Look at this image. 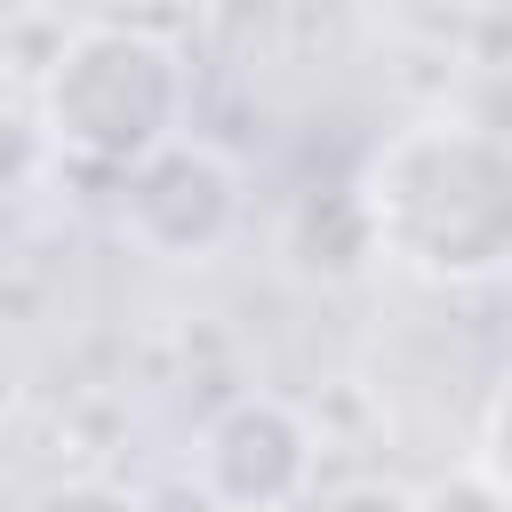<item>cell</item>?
Listing matches in <instances>:
<instances>
[{
	"instance_id": "1",
	"label": "cell",
	"mask_w": 512,
	"mask_h": 512,
	"mask_svg": "<svg viewBox=\"0 0 512 512\" xmlns=\"http://www.w3.org/2000/svg\"><path fill=\"white\" fill-rule=\"evenodd\" d=\"M352 216L368 232V256L400 264L424 288H480L512 256V152L496 128L432 112L392 128L360 184Z\"/></svg>"
},
{
	"instance_id": "2",
	"label": "cell",
	"mask_w": 512,
	"mask_h": 512,
	"mask_svg": "<svg viewBox=\"0 0 512 512\" xmlns=\"http://www.w3.org/2000/svg\"><path fill=\"white\" fill-rule=\"evenodd\" d=\"M40 120H48L56 152H72L88 168H136L160 144H176L184 64L168 40H152L136 24H80L40 80Z\"/></svg>"
},
{
	"instance_id": "3",
	"label": "cell",
	"mask_w": 512,
	"mask_h": 512,
	"mask_svg": "<svg viewBox=\"0 0 512 512\" xmlns=\"http://www.w3.org/2000/svg\"><path fill=\"white\" fill-rule=\"evenodd\" d=\"M200 488L232 512H272V504H296L312 488V432L296 408L280 400H240L208 448H200Z\"/></svg>"
},
{
	"instance_id": "4",
	"label": "cell",
	"mask_w": 512,
	"mask_h": 512,
	"mask_svg": "<svg viewBox=\"0 0 512 512\" xmlns=\"http://www.w3.org/2000/svg\"><path fill=\"white\" fill-rule=\"evenodd\" d=\"M240 216V184L216 152L200 144H160L152 160H136V184H128V224L136 240H152L160 256H200L232 232Z\"/></svg>"
},
{
	"instance_id": "5",
	"label": "cell",
	"mask_w": 512,
	"mask_h": 512,
	"mask_svg": "<svg viewBox=\"0 0 512 512\" xmlns=\"http://www.w3.org/2000/svg\"><path fill=\"white\" fill-rule=\"evenodd\" d=\"M416 512H512V504H504V480H496V472L456 464L448 480H432V488L416 496Z\"/></svg>"
},
{
	"instance_id": "6",
	"label": "cell",
	"mask_w": 512,
	"mask_h": 512,
	"mask_svg": "<svg viewBox=\"0 0 512 512\" xmlns=\"http://www.w3.org/2000/svg\"><path fill=\"white\" fill-rule=\"evenodd\" d=\"M16 512H144V504L128 488H112V480H56V488L24 496Z\"/></svg>"
},
{
	"instance_id": "7",
	"label": "cell",
	"mask_w": 512,
	"mask_h": 512,
	"mask_svg": "<svg viewBox=\"0 0 512 512\" xmlns=\"http://www.w3.org/2000/svg\"><path fill=\"white\" fill-rule=\"evenodd\" d=\"M320 512H416V496L392 488V480H352V488H336Z\"/></svg>"
}]
</instances>
